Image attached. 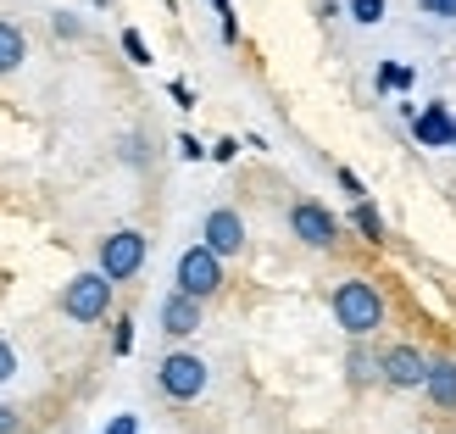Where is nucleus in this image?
I'll return each mask as SVG.
<instances>
[{"label":"nucleus","mask_w":456,"mask_h":434,"mask_svg":"<svg viewBox=\"0 0 456 434\" xmlns=\"http://www.w3.org/2000/svg\"><path fill=\"white\" fill-rule=\"evenodd\" d=\"M162 390H167L173 401H195L200 390H207V362L190 356V351H173V356L162 362Z\"/></svg>","instance_id":"5"},{"label":"nucleus","mask_w":456,"mask_h":434,"mask_svg":"<svg viewBox=\"0 0 456 434\" xmlns=\"http://www.w3.org/2000/svg\"><path fill=\"white\" fill-rule=\"evenodd\" d=\"M111 346H118V356L134 346V323H118V340H111Z\"/></svg>","instance_id":"20"},{"label":"nucleus","mask_w":456,"mask_h":434,"mask_svg":"<svg viewBox=\"0 0 456 434\" xmlns=\"http://www.w3.org/2000/svg\"><path fill=\"white\" fill-rule=\"evenodd\" d=\"M451 145H456V140H451Z\"/></svg>","instance_id":"25"},{"label":"nucleus","mask_w":456,"mask_h":434,"mask_svg":"<svg viewBox=\"0 0 456 434\" xmlns=\"http://www.w3.org/2000/svg\"><path fill=\"white\" fill-rule=\"evenodd\" d=\"M334 317H339V329H346V334H373V329L384 323V301H379V290H373V284H362V279L339 284V290H334Z\"/></svg>","instance_id":"1"},{"label":"nucleus","mask_w":456,"mask_h":434,"mask_svg":"<svg viewBox=\"0 0 456 434\" xmlns=\"http://www.w3.org/2000/svg\"><path fill=\"white\" fill-rule=\"evenodd\" d=\"M356 228H362V234H368V240H373V245H379V240H384V217H379V212H373V207H368V201H362V207H356Z\"/></svg>","instance_id":"14"},{"label":"nucleus","mask_w":456,"mask_h":434,"mask_svg":"<svg viewBox=\"0 0 456 434\" xmlns=\"http://www.w3.org/2000/svg\"><path fill=\"white\" fill-rule=\"evenodd\" d=\"M207 245L217 250V257H234V250L245 245V223H240V212H228V207L207 212Z\"/></svg>","instance_id":"9"},{"label":"nucleus","mask_w":456,"mask_h":434,"mask_svg":"<svg viewBox=\"0 0 456 434\" xmlns=\"http://www.w3.org/2000/svg\"><path fill=\"white\" fill-rule=\"evenodd\" d=\"M289 228H295V240H306L312 250H323V245H334L339 240V223L317 207V201H301V207L289 212Z\"/></svg>","instance_id":"6"},{"label":"nucleus","mask_w":456,"mask_h":434,"mask_svg":"<svg viewBox=\"0 0 456 434\" xmlns=\"http://www.w3.org/2000/svg\"><path fill=\"white\" fill-rule=\"evenodd\" d=\"M106 301H111V279L101 267L78 273V279L61 290V312L73 317V323H95V317H106Z\"/></svg>","instance_id":"2"},{"label":"nucleus","mask_w":456,"mask_h":434,"mask_svg":"<svg viewBox=\"0 0 456 434\" xmlns=\"http://www.w3.org/2000/svg\"><path fill=\"white\" fill-rule=\"evenodd\" d=\"M212 12L223 17V39H240V22H234V6H228V0H212Z\"/></svg>","instance_id":"17"},{"label":"nucleus","mask_w":456,"mask_h":434,"mask_svg":"<svg viewBox=\"0 0 456 434\" xmlns=\"http://www.w3.org/2000/svg\"><path fill=\"white\" fill-rule=\"evenodd\" d=\"M162 329H167V334H178V340L195 334V329H200V295L173 290L167 301H162Z\"/></svg>","instance_id":"8"},{"label":"nucleus","mask_w":456,"mask_h":434,"mask_svg":"<svg viewBox=\"0 0 456 434\" xmlns=\"http://www.w3.org/2000/svg\"><path fill=\"white\" fill-rule=\"evenodd\" d=\"M351 17L356 22H379L384 17V0H351Z\"/></svg>","instance_id":"16"},{"label":"nucleus","mask_w":456,"mask_h":434,"mask_svg":"<svg viewBox=\"0 0 456 434\" xmlns=\"http://www.w3.org/2000/svg\"><path fill=\"white\" fill-rule=\"evenodd\" d=\"M22 51H28V45H22V29L17 22H0V73H12L22 61Z\"/></svg>","instance_id":"12"},{"label":"nucleus","mask_w":456,"mask_h":434,"mask_svg":"<svg viewBox=\"0 0 456 434\" xmlns=\"http://www.w3.org/2000/svg\"><path fill=\"white\" fill-rule=\"evenodd\" d=\"M428 401H435V406H456V362L428 368Z\"/></svg>","instance_id":"11"},{"label":"nucleus","mask_w":456,"mask_h":434,"mask_svg":"<svg viewBox=\"0 0 456 434\" xmlns=\"http://www.w3.org/2000/svg\"><path fill=\"white\" fill-rule=\"evenodd\" d=\"M123 51H128V56H134V61H140V67H151V45H145V39H140V34H134V29H128V34H123Z\"/></svg>","instance_id":"15"},{"label":"nucleus","mask_w":456,"mask_h":434,"mask_svg":"<svg viewBox=\"0 0 456 434\" xmlns=\"http://www.w3.org/2000/svg\"><path fill=\"white\" fill-rule=\"evenodd\" d=\"M212 156H217V162H234L240 145H234V140H217V145H212Z\"/></svg>","instance_id":"19"},{"label":"nucleus","mask_w":456,"mask_h":434,"mask_svg":"<svg viewBox=\"0 0 456 434\" xmlns=\"http://www.w3.org/2000/svg\"><path fill=\"white\" fill-rule=\"evenodd\" d=\"M17 373V356H12V346H6V340H0V384H6Z\"/></svg>","instance_id":"18"},{"label":"nucleus","mask_w":456,"mask_h":434,"mask_svg":"<svg viewBox=\"0 0 456 434\" xmlns=\"http://www.w3.org/2000/svg\"><path fill=\"white\" fill-rule=\"evenodd\" d=\"M428 12H440V17H456V0H428Z\"/></svg>","instance_id":"24"},{"label":"nucleus","mask_w":456,"mask_h":434,"mask_svg":"<svg viewBox=\"0 0 456 434\" xmlns=\"http://www.w3.org/2000/svg\"><path fill=\"white\" fill-rule=\"evenodd\" d=\"M412 134H418L428 151H440V145L456 140V118H451L440 101H428V111H418V118H412Z\"/></svg>","instance_id":"10"},{"label":"nucleus","mask_w":456,"mask_h":434,"mask_svg":"<svg viewBox=\"0 0 456 434\" xmlns=\"http://www.w3.org/2000/svg\"><path fill=\"white\" fill-rule=\"evenodd\" d=\"M379 373L395 384V390H418V384H428V362L412 351V346H395L390 356L379 362Z\"/></svg>","instance_id":"7"},{"label":"nucleus","mask_w":456,"mask_h":434,"mask_svg":"<svg viewBox=\"0 0 456 434\" xmlns=\"http://www.w3.org/2000/svg\"><path fill=\"white\" fill-rule=\"evenodd\" d=\"M140 262H145V234H134V228H118L106 245H101V273L111 284L118 279H134L140 273Z\"/></svg>","instance_id":"3"},{"label":"nucleus","mask_w":456,"mask_h":434,"mask_svg":"<svg viewBox=\"0 0 456 434\" xmlns=\"http://www.w3.org/2000/svg\"><path fill=\"white\" fill-rule=\"evenodd\" d=\"M223 284V267H217V250L212 245H190L184 257H178V290H190V295H207Z\"/></svg>","instance_id":"4"},{"label":"nucleus","mask_w":456,"mask_h":434,"mask_svg":"<svg viewBox=\"0 0 456 434\" xmlns=\"http://www.w3.org/2000/svg\"><path fill=\"white\" fill-rule=\"evenodd\" d=\"M106 434H140V429H134V418H111V423H106Z\"/></svg>","instance_id":"22"},{"label":"nucleus","mask_w":456,"mask_h":434,"mask_svg":"<svg viewBox=\"0 0 456 434\" xmlns=\"http://www.w3.org/2000/svg\"><path fill=\"white\" fill-rule=\"evenodd\" d=\"M0 434H17V413H12V406H0Z\"/></svg>","instance_id":"23"},{"label":"nucleus","mask_w":456,"mask_h":434,"mask_svg":"<svg viewBox=\"0 0 456 434\" xmlns=\"http://www.w3.org/2000/svg\"><path fill=\"white\" fill-rule=\"evenodd\" d=\"M406 84H412V67H401V61L379 67V89H406Z\"/></svg>","instance_id":"13"},{"label":"nucleus","mask_w":456,"mask_h":434,"mask_svg":"<svg viewBox=\"0 0 456 434\" xmlns=\"http://www.w3.org/2000/svg\"><path fill=\"white\" fill-rule=\"evenodd\" d=\"M178 151H184L190 162H195V156H207V151H200V140H195V134H184V140H178Z\"/></svg>","instance_id":"21"}]
</instances>
